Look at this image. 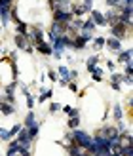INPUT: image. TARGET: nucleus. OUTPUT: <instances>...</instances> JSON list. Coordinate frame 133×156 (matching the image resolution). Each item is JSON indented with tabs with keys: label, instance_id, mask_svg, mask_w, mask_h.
Masks as SVG:
<instances>
[{
	"label": "nucleus",
	"instance_id": "11",
	"mask_svg": "<svg viewBox=\"0 0 133 156\" xmlns=\"http://www.w3.org/2000/svg\"><path fill=\"white\" fill-rule=\"evenodd\" d=\"M36 50L40 51V53H44V55H51V51H53V50H51V46H50L48 42H44V40L36 44Z\"/></svg>",
	"mask_w": 133,
	"mask_h": 156
},
{
	"label": "nucleus",
	"instance_id": "33",
	"mask_svg": "<svg viewBox=\"0 0 133 156\" xmlns=\"http://www.w3.org/2000/svg\"><path fill=\"white\" fill-rule=\"evenodd\" d=\"M107 4L110 6V8H114V6H120V4H122V0H107Z\"/></svg>",
	"mask_w": 133,
	"mask_h": 156
},
{
	"label": "nucleus",
	"instance_id": "32",
	"mask_svg": "<svg viewBox=\"0 0 133 156\" xmlns=\"http://www.w3.org/2000/svg\"><path fill=\"white\" fill-rule=\"evenodd\" d=\"M122 82H126V84H129V86H131V84H133V76H131V74H126V76L122 78Z\"/></svg>",
	"mask_w": 133,
	"mask_h": 156
},
{
	"label": "nucleus",
	"instance_id": "40",
	"mask_svg": "<svg viewBox=\"0 0 133 156\" xmlns=\"http://www.w3.org/2000/svg\"><path fill=\"white\" fill-rule=\"evenodd\" d=\"M0 30H2V25H0Z\"/></svg>",
	"mask_w": 133,
	"mask_h": 156
},
{
	"label": "nucleus",
	"instance_id": "10",
	"mask_svg": "<svg viewBox=\"0 0 133 156\" xmlns=\"http://www.w3.org/2000/svg\"><path fill=\"white\" fill-rule=\"evenodd\" d=\"M12 8H13V0H0V17L4 13H10Z\"/></svg>",
	"mask_w": 133,
	"mask_h": 156
},
{
	"label": "nucleus",
	"instance_id": "34",
	"mask_svg": "<svg viewBox=\"0 0 133 156\" xmlns=\"http://www.w3.org/2000/svg\"><path fill=\"white\" fill-rule=\"evenodd\" d=\"M84 6H86V10H93V0H84Z\"/></svg>",
	"mask_w": 133,
	"mask_h": 156
},
{
	"label": "nucleus",
	"instance_id": "23",
	"mask_svg": "<svg viewBox=\"0 0 133 156\" xmlns=\"http://www.w3.org/2000/svg\"><path fill=\"white\" fill-rule=\"evenodd\" d=\"M78 126H80V118H78V116H70V120H68V128H70V129H76Z\"/></svg>",
	"mask_w": 133,
	"mask_h": 156
},
{
	"label": "nucleus",
	"instance_id": "12",
	"mask_svg": "<svg viewBox=\"0 0 133 156\" xmlns=\"http://www.w3.org/2000/svg\"><path fill=\"white\" fill-rule=\"evenodd\" d=\"M13 105L12 103H6V101H0V112L2 114H6V116H10V114H13Z\"/></svg>",
	"mask_w": 133,
	"mask_h": 156
},
{
	"label": "nucleus",
	"instance_id": "27",
	"mask_svg": "<svg viewBox=\"0 0 133 156\" xmlns=\"http://www.w3.org/2000/svg\"><path fill=\"white\" fill-rule=\"evenodd\" d=\"M29 129V135L30 137H36L38 135V124H34V126H30V128H27Z\"/></svg>",
	"mask_w": 133,
	"mask_h": 156
},
{
	"label": "nucleus",
	"instance_id": "28",
	"mask_svg": "<svg viewBox=\"0 0 133 156\" xmlns=\"http://www.w3.org/2000/svg\"><path fill=\"white\" fill-rule=\"evenodd\" d=\"M25 97H27V107H29V108H33V107H34V97L30 95V93H27Z\"/></svg>",
	"mask_w": 133,
	"mask_h": 156
},
{
	"label": "nucleus",
	"instance_id": "3",
	"mask_svg": "<svg viewBox=\"0 0 133 156\" xmlns=\"http://www.w3.org/2000/svg\"><path fill=\"white\" fill-rule=\"evenodd\" d=\"M112 36L114 38H118V40H124V38L128 36V25L126 23H122V21H118L116 25H112Z\"/></svg>",
	"mask_w": 133,
	"mask_h": 156
},
{
	"label": "nucleus",
	"instance_id": "31",
	"mask_svg": "<svg viewBox=\"0 0 133 156\" xmlns=\"http://www.w3.org/2000/svg\"><path fill=\"white\" fill-rule=\"evenodd\" d=\"M59 108H61V105H59V103H51V105H50V112H57Z\"/></svg>",
	"mask_w": 133,
	"mask_h": 156
},
{
	"label": "nucleus",
	"instance_id": "18",
	"mask_svg": "<svg viewBox=\"0 0 133 156\" xmlns=\"http://www.w3.org/2000/svg\"><path fill=\"white\" fill-rule=\"evenodd\" d=\"M51 95H53V91L48 88V90H42L40 91V97H38V101H42V103H44V101H48V99H51Z\"/></svg>",
	"mask_w": 133,
	"mask_h": 156
},
{
	"label": "nucleus",
	"instance_id": "30",
	"mask_svg": "<svg viewBox=\"0 0 133 156\" xmlns=\"http://www.w3.org/2000/svg\"><path fill=\"white\" fill-rule=\"evenodd\" d=\"M122 78H124L122 74H116V73H114V74L110 76V80H112V82H118V84H122Z\"/></svg>",
	"mask_w": 133,
	"mask_h": 156
},
{
	"label": "nucleus",
	"instance_id": "24",
	"mask_svg": "<svg viewBox=\"0 0 133 156\" xmlns=\"http://www.w3.org/2000/svg\"><path fill=\"white\" fill-rule=\"evenodd\" d=\"M95 63H97V55H93V57H89L88 61H86V67H88V71L91 73L93 69H95Z\"/></svg>",
	"mask_w": 133,
	"mask_h": 156
},
{
	"label": "nucleus",
	"instance_id": "16",
	"mask_svg": "<svg viewBox=\"0 0 133 156\" xmlns=\"http://www.w3.org/2000/svg\"><path fill=\"white\" fill-rule=\"evenodd\" d=\"M15 33H17V34H25V36L29 38V27H27V23L19 21V23H17V27H15Z\"/></svg>",
	"mask_w": 133,
	"mask_h": 156
},
{
	"label": "nucleus",
	"instance_id": "21",
	"mask_svg": "<svg viewBox=\"0 0 133 156\" xmlns=\"http://www.w3.org/2000/svg\"><path fill=\"white\" fill-rule=\"evenodd\" d=\"M93 80H95V82H101V80H103V78H101V76H103V69H99V67H95V69H93Z\"/></svg>",
	"mask_w": 133,
	"mask_h": 156
},
{
	"label": "nucleus",
	"instance_id": "9",
	"mask_svg": "<svg viewBox=\"0 0 133 156\" xmlns=\"http://www.w3.org/2000/svg\"><path fill=\"white\" fill-rule=\"evenodd\" d=\"M129 61H131V48L120 50L118 51V63H129Z\"/></svg>",
	"mask_w": 133,
	"mask_h": 156
},
{
	"label": "nucleus",
	"instance_id": "5",
	"mask_svg": "<svg viewBox=\"0 0 133 156\" xmlns=\"http://www.w3.org/2000/svg\"><path fill=\"white\" fill-rule=\"evenodd\" d=\"M63 33H65V25H61V23H55V21H53V25H51V29H50V38H51V40H55V38L63 36Z\"/></svg>",
	"mask_w": 133,
	"mask_h": 156
},
{
	"label": "nucleus",
	"instance_id": "25",
	"mask_svg": "<svg viewBox=\"0 0 133 156\" xmlns=\"http://www.w3.org/2000/svg\"><path fill=\"white\" fill-rule=\"evenodd\" d=\"M61 108H63V111L68 114V116H78V108H74V107H61Z\"/></svg>",
	"mask_w": 133,
	"mask_h": 156
},
{
	"label": "nucleus",
	"instance_id": "14",
	"mask_svg": "<svg viewBox=\"0 0 133 156\" xmlns=\"http://www.w3.org/2000/svg\"><path fill=\"white\" fill-rule=\"evenodd\" d=\"M30 36L34 38V42H36V44L44 40V33H42L40 29H33V30H30V33H29V40H30Z\"/></svg>",
	"mask_w": 133,
	"mask_h": 156
},
{
	"label": "nucleus",
	"instance_id": "26",
	"mask_svg": "<svg viewBox=\"0 0 133 156\" xmlns=\"http://www.w3.org/2000/svg\"><path fill=\"white\" fill-rule=\"evenodd\" d=\"M0 139H2V141H10V139H12L10 131H8V129H2V128H0Z\"/></svg>",
	"mask_w": 133,
	"mask_h": 156
},
{
	"label": "nucleus",
	"instance_id": "19",
	"mask_svg": "<svg viewBox=\"0 0 133 156\" xmlns=\"http://www.w3.org/2000/svg\"><path fill=\"white\" fill-rule=\"evenodd\" d=\"M68 73H70V71H68L67 67H63V65H61L59 71H57V74L61 76V80H67V82H68Z\"/></svg>",
	"mask_w": 133,
	"mask_h": 156
},
{
	"label": "nucleus",
	"instance_id": "36",
	"mask_svg": "<svg viewBox=\"0 0 133 156\" xmlns=\"http://www.w3.org/2000/svg\"><path fill=\"white\" fill-rule=\"evenodd\" d=\"M48 76H50V80H53V82L57 80V73H55V71H50V73H48Z\"/></svg>",
	"mask_w": 133,
	"mask_h": 156
},
{
	"label": "nucleus",
	"instance_id": "13",
	"mask_svg": "<svg viewBox=\"0 0 133 156\" xmlns=\"http://www.w3.org/2000/svg\"><path fill=\"white\" fill-rule=\"evenodd\" d=\"M95 27H97L95 23H93L91 19H88V21H84V23H82V29H80V30H82V33H89V34H91L93 30H95Z\"/></svg>",
	"mask_w": 133,
	"mask_h": 156
},
{
	"label": "nucleus",
	"instance_id": "15",
	"mask_svg": "<svg viewBox=\"0 0 133 156\" xmlns=\"http://www.w3.org/2000/svg\"><path fill=\"white\" fill-rule=\"evenodd\" d=\"M50 4L53 10H57V8H70V0H50Z\"/></svg>",
	"mask_w": 133,
	"mask_h": 156
},
{
	"label": "nucleus",
	"instance_id": "35",
	"mask_svg": "<svg viewBox=\"0 0 133 156\" xmlns=\"http://www.w3.org/2000/svg\"><path fill=\"white\" fill-rule=\"evenodd\" d=\"M133 73V63L129 61V63H126V74H131Z\"/></svg>",
	"mask_w": 133,
	"mask_h": 156
},
{
	"label": "nucleus",
	"instance_id": "1",
	"mask_svg": "<svg viewBox=\"0 0 133 156\" xmlns=\"http://www.w3.org/2000/svg\"><path fill=\"white\" fill-rule=\"evenodd\" d=\"M70 137H72V141L78 147H82V149H86V151H88L89 147H93V137H89L88 133H84V131H80V129H74Z\"/></svg>",
	"mask_w": 133,
	"mask_h": 156
},
{
	"label": "nucleus",
	"instance_id": "39",
	"mask_svg": "<svg viewBox=\"0 0 133 156\" xmlns=\"http://www.w3.org/2000/svg\"><path fill=\"white\" fill-rule=\"evenodd\" d=\"M107 67H108V69H110V71H114V69H116V65L112 63V61H107Z\"/></svg>",
	"mask_w": 133,
	"mask_h": 156
},
{
	"label": "nucleus",
	"instance_id": "22",
	"mask_svg": "<svg viewBox=\"0 0 133 156\" xmlns=\"http://www.w3.org/2000/svg\"><path fill=\"white\" fill-rule=\"evenodd\" d=\"M103 46H105V38H103V36H99V38H95V40H93V48H95L97 51L103 50Z\"/></svg>",
	"mask_w": 133,
	"mask_h": 156
},
{
	"label": "nucleus",
	"instance_id": "38",
	"mask_svg": "<svg viewBox=\"0 0 133 156\" xmlns=\"http://www.w3.org/2000/svg\"><path fill=\"white\" fill-rule=\"evenodd\" d=\"M67 84H68V88H70V90H72V91L76 93V90H78V88H76V84H74V82H67Z\"/></svg>",
	"mask_w": 133,
	"mask_h": 156
},
{
	"label": "nucleus",
	"instance_id": "37",
	"mask_svg": "<svg viewBox=\"0 0 133 156\" xmlns=\"http://www.w3.org/2000/svg\"><path fill=\"white\" fill-rule=\"evenodd\" d=\"M110 86H112L114 91H120V84H118V82H110Z\"/></svg>",
	"mask_w": 133,
	"mask_h": 156
},
{
	"label": "nucleus",
	"instance_id": "4",
	"mask_svg": "<svg viewBox=\"0 0 133 156\" xmlns=\"http://www.w3.org/2000/svg\"><path fill=\"white\" fill-rule=\"evenodd\" d=\"M99 133H101V135H105L108 141H114V139H118V137H120V135H118V129L112 128V126H105V128H101V129H99Z\"/></svg>",
	"mask_w": 133,
	"mask_h": 156
},
{
	"label": "nucleus",
	"instance_id": "7",
	"mask_svg": "<svg viewBox=\"0 0 133 156\" xmlns=\"http://www.w3.org/2000/svg\"><path fill=\"white\" fill-rule=\"evenodd\" d=\"M105 46H108V50H112V51H120L122 50V40L110 36V38H107V40H105Z\"/></svg>",
	"mask_w": 133,
	"mask_h": 156
},
{
	"label": "nucleus",
	"instance_id": "6",
	"mask_svg": "<svg viewBox=\"0 0 133 156\" xmlns=\"http://www.w3.org/2000/svg\"><path fill=\"white\" fill-rule=\"evenodd\" d=\"M13 42H15V46H17L19 50H27L29 46H30V44H29V38H27L25 34H15V36H13Z\"/></svg>",
	"mask_w": 133,
	"mask_h": 156
},
{
	"label": "nucleus",
	"instance_id": "20",
	"mask_svg": "<svg viewBox=\"0 0 133 156\" xmlns=\"http://www.w3.org/2000/svg\"><path fill=\"white\" fill-rule=\"evenodd\" d=\"M112 114H114V120H116V122H120V120H122V116H124V111H122V107H120V105H116V107H114V112H112Z\"/></svg>",
	"mask_w": 133,
	"mask_h": 156
},
{
	"label": "nucleus",
	"instance_id": "8",
	"mask_svg": "<svg viewBox=\"0 0 133 156\" xmlns=\"http://www.w3.org/2000/svg\"><path fill=\"white\" fill-rule=\"evenodd\" d=\"M95 25H107V19H105V15L101 13V12H97V10H91V17H89Z\"/></svg>",
	"mask_w": 133,
	"mask_h": 156
},
{
	"label": "nucleus",
	"instance_id": "29",
	"mask_svg": "<svg viewBox=\"0 0 133 156\" xmlns=\"http://www.w3.org/2000/svg\"><path fill=\"white\" fill-rule=\"evenodd\" d=\"M19 129H21V126H19V124H15V126H13L12 129H8V131H10V135L13 137V135H17V133H19Z\"/></svg>",
	"mask_w": 133,
	"mask_h": 156
},
{
	"label": "nucleus",
	"instance_id": "2",
	"mask_svg": "<svg viewBox=\"0 0 133 156\" xmlns=\"http://www.w3.org/2000/svg\"><path fill=\"white\" fill-rule=\"evenodd\" d=\"M72 17L74 15L70 12V8H57V10H53V19H55V23L65 25V23H68Z\"/></svg>",
	"mask_w": 133,
	"mask_h": 156
},
{
	"label": "nucleus",
	"instance_id": "17",
	"mask_svg": "<svg viewBox=\"0 0 133 156\" xmlns=\"http://www.w3.org/2000/svg\"><path fill=\"white\" fill-rule=\"evenodd\" d=\"M36 120H34V112L33 111H29V114L25 116V128H30V126H34Z\"/></svg>",
	"mask_w": 133,
	"mask_h": 156
}]
</instances>
